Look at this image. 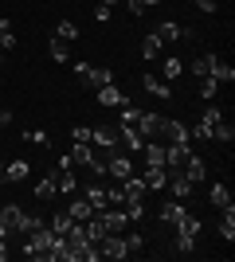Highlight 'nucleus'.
I'll return each mask as SVG.
<instances>
[{
  "instance_id": "obj_11",
  "label": "nucleus",
  "mask_w": 235,
  "mask_h": 262,
  "mask_svg": "<svg viewBox=\"0 0 235 262\" xmlns=\"http://www.w3.org/2000/svg\"><path fill=\"white\" fill-rule=\"evenodd\" d=\"M141 180H145L149 192H165V184H168V168H157V164H149Z\"/></svg>"
},
{
  "instance_id": "obj_36",
  "label": "nucleus",
  "mask_w": 235,
  "mask_h": 262,
  "mask_svg": "<svg viewBox=\"0 0 235 262\" xmlns=\"http://www.w3.org/2000/svg\"><path fill=\"white\" fill-rule=\"evenodd\" d=\"M216 90H220V82H216V78H200V98H204V102H212Z\"/></svg>"
},
{
  "instance_id": "obj_19",
  "label": "nucleus",
  "mask_w": 235,
  "mask_h": 262,
  "mask_svg": "<svg viewBox=\"0 0 235 262\" xmlns=\"http://www.w3.org/2000/svg\"><path fill=\"white\" fill-rule=\"evenodd\" d=\"M153 32L161 35V43H173V39H184V28H180V24H173V20H165V24H157Z\"/></svg>"
},
{
  "instance_id": "obj_30",
  "label": "nucleus",
  "mask_w": 235,
  "mask_h": 262,
  "mask_svg": "<svg viewBox=\"0 0 235 262\" xmlns=\"http://www.w3.org/2000/svg\"><path fill=\"white\" fill-rule=\"evenodd\" d=\"M212 63H216V55H200V59L192 63V75H196V78H208V71H212Z\"/></svg>"
},
{
  "instance_id": "obj_27",
  "label": "nucleus",
  "mask_w": 235,
  "mask_h": 262,
  "mask_svg": "<svg viewBox=\"0 0 235 262\" xmlns=\"http://www.w3.org/2000/svg\"><path fill=\"white\" fill-rule=\"evenodd\" d=\"M157 55H161V35L149 32L145 39H141V59H157Z\"/></svg>"
},
{
  "instance_id": "obj_23",
  "label": "nucleus",
  "mask_w": 235,
  "mask_h": 262,
  "mask_svg": "<svg viewBox=\"0 0 235 262\" xmlns=\"http://www.w3.org/2000/svg\"><path fill=\"white\" fill-rule=\"evenodd\" d=\"M208 78H216L220 86H224V82H235V67H227V63H220V59H216L212 71H208Z\"/></svg>"
},
{
  "instance_id": "obj_20",
  "label": "nucleus",
  "mask_w": 235,
  "mask_h": 262,
  "mask_svg": "<svg viewBox=\"0 0 235 262\" xmlns=\"http://www.w3.org/2000/svg\"><path fill=\"white\" fill-rule=\"evenodd\" d=\"M220 239H227V243L235 239V204L220 211Z\"/></svg>"
},
{
  "instance_id": "obj_12",
  "label": "nucleus",
  "mask_w": 235,
  "mask_h": 262,
  "mask_svg": "<svg viewBox=\"0 0 235 262\" xmlns=\"http://www.w3.org/2000/svg\"><path fill=\"white\" fill-rule=\"evenodd\" d=\"M98 102H102V106H110V110H118V106H125L130 98H125L114 82H106V86H98Z\"/></svg>"
},
{
  "instance_id": "obj_9",
  "label": "nucleus",
  "mask_w": 235,
  "mask_h": 262,
  "mask_svg": "<svg viewBox=\"0 0 235 262\" xmlns=\"http://www.w3.org/2000/svg\"><path fill=\"white\" fill-rule=\"evenodd\" d=\"M165 188L173 192V200H188L192 192H196V184H192L184 172H168V184H165Z\"/></svg>"
},
{
  "instance_id": "obj_31",
  "label": "nucleus",
  "mask_w": 235,
  "mask_h": 262,
  "mask_svg": "<svg viewBox=\"0 0 235 262\" xmlns=\"http://www.w3.org/2000/svg\"><path fill=\"white\" fill-rule=\"evenodd\" d=\"M71 223H75V219H71V215H67V211H55V215H51V223H47V227L55 231V235H63V231H67V227H71Z\"/></svg>"
},
{
  "instance_id": "obj_42",
  "label": "nucleus",
  "mask_w": 235,
  "mask_h": 262,
  "mask_svg": "<svg viewBox=\"0 0 235 262\" xmlns=\"http://www.w3.org/2000/svg\"><path fill=\"white\" fill-rule=\"evenodd\" d=\"M8 121H12V114H8V110H0V129H4Z\"/></svg>"
},
{
  "instance_id": "obj_43",
  "label": "nucleus",
  "mask_w": 235,
  "mask_h": 262,
  "mask_svg": "<svg viewBox=\"0 0 235 262\" xmlns=\"http://www.w3.org/2000/svg\"><path fill=\"white\" fill-rule=\"evenodd\" d=\"M153 4H161V0H149V8H153Z\"/></svg>"
},
{
  "instance_id": "obj_21",
  "label": "nucleus",
  "mask_w": 235,
  "mask_h": 262,
  "mask_svg": "<svg viewBox=\"0 0 235 262\" xmlns=\"http://www.w3.org/2000/svg\"><path fill=\"white\" fill-rule=\"evenodd\" d=\"M82 200H87V204H90L94 211L110 208V200H106V188H102V184H90V188H87V196H82Z\"/></svg>"
},
{
  "instance_id": "obj_14",
  "label": "nucleus",
  "mask_w": 235,
  "mask_h": 262,
  "mask_svg": "<svg viewBox=\"0 0 235 262\" xmlns=\"http://www.w3.org/2000/svg\"><path fill=\"white\" fill-rule=\"evenodd\" d=\"M141 153H145V164L165 168V141H145V145H141Z\"/></svg>"
},
{
  "instance_id": "obj_39",
  "label": "nucleus",
  "mask_w": 235,
  "mask_h": 262,
  "mask_svg": "<svg viewBox=\"0 0 235 262\" xmlns=\"http://www.w3.org/2000/svg\"><path fill=\"white\" fill-rule=\"evenodd\" d=\"M71 137H75V141H87V145H90V129H87V125H71Z\"/></svg>"
},
{
  "instance_id": "obj_35",
  "label": "nucleus",
  "mask_w": 235,
  "mask_h": 262,
  "mask_svg": "<svg viewBox=\"0 0 235 262\" xmlns=\"http://www.w3.org/2000/svg\"><path fill=\"white\" fill-rule=\"evenodd\" d=\"M122 243H125V251H130V254H137V251H141V243H145V239H141L137 231H122Z\"/></svg>"
},
{
  "instance_id": "obj_32",
  "label": "nucleus",
  "mask_w": 235,
  "mask_h": 262,
  "mask_svg": "<svg viewBox=\"0 0 235 262\" xmlns=\"http://www.w3.org/2000/svg\"><path fill=\"white\" fill-rule=\"evenodd\" d=\"M55 35H59V39H63V43H75V39H78V28H75V24H71V20H63V24H59V28H55Z\"/></svg>"
},
{
  "instance_id": "obj_45",
  "label": "nucleus",
  "mask_w": 235,
  "mask_h": 262,
  "mask_svg": "<svg viewBox=\"0 0 235 262\" xmlns=\"http://www.w3.org/2000/svg\"><path fill=\"white\" fill-rule=\"evenodd\" d=\"M0 176H4V161H0Z\"/></svg>"
},
{
  "instance_id": "obj_15",
  "label": "nucleus",
  "mask_w": 235,
  "mask_h": 262,
  "mask_svg": "<svg viewBox=\"0 0 235 262\" xmlns=\"http://www.w3.org/2000/svg\"><path fill=\"white\" fill-rule=\"evenodd\" d=\"M122 192H125V200H145V180H141V176H125L122 180Z\"/></svg>"
},
{
  "instance_id": "obj_16",
  "label": "nucleus",
  "mask_w": 235,
  "mask_h": 262,
  "mask_svg": "<svg viewBox=\"0 0 235 262\" xmlns=\"http://www.w3.org/2000/svg\"><path fill=\"white\" fill-rule=\"evenodd\" d=\"M122 129V145L130 149V153H141V145H145V137L137 133V125H118Z\"/></svg>"
},
{
  "instance_id": "obj_26",
  "label": "nucleus",
  "mask_w": 235,
  "mask_h": 262,
  "mask_svg": "<svg viewBox=\"0 0 235 262\" xmlns=\"http://www.w3.org/2000/svg\"><path fill=\"white\" fill-rule=\"evenodd\" d=\"M55 184H59V192H63V196H75V192H78V180H75V172H71V168H63V172L55 176Z\"/></svg>"
},
{
  "instance_id": "obj_37",
  "label": "nucleus",
  "mask_w": 235,
  "mask_h": 262,
  "mask_svg": "<svg viewBox=\"0 0 235 262\" xmlns=\"http://www.w3.org/2000/svg\"><path fill=\"white\" fill-rule=\"evenodd\" d=\"M24 137H28V141H32V145H51V137H47L44 129H28V133H24Z\"/></svg>"
},
{
  "instance_id": "obj_34",
  "label": "nucleus",
  "mask_w": 235,
  "mask_h": 262,
  "mask_svg": "<svg viewBox=\"0 0 235 262\" xmlns=\"http://www.w3.org/2000/svg\"><path fill=\"white\" fill-rule=\"evenodd\" d=\"M0 47H4V51L16 47V35H12V24L8 20H0Z\"/></svg>"
},
{
  "instance_id": "obj_3",
  "label": "nucleus",
  "mask_w": 235,
  "mask_h": 262,
  "mask_svg": "<svg viewBox=\"0 0 235 262\" xmlns=\"http://www.w3.org/2000/svg\"><path fill=\"white\" fill-rule=\"evenodd\" d=\"M75 75H78V82H82V86H90V90H98V86H106V82H114V71H110V67L75 63Z\"/></svg>"
},
{
  "instance_id": "obj_38",
  "label": "nucleus",
  "mask_w": 235,
  "mask_h": 262,
  "mask_svg": "<svg viewBox=\"0 0 235 262\" xmlns=\"http://www.w3.org/2000/svg\"><path fill=\"white\" fill-rule=\"evenodd\" d=\"M125 8L134 12V16H145V12H149V0H125Z\"/></svg>"
},
{
  "instance_id": "obj_4",
  "label": "nucleus",
  "mask_w": 235,
  "mask_h": 262,
  "mask_svg": "<svg viewBox=\"0 0 235 262\" xmlns=\"http://www.w3.org/2000/svg\"><path fill=\"white\" fill-rule=\"evenodd\" d=\"M90 145L114 153V149H122V129L118 125H98V129H90Z\"/></svg>"
},
{
  "instance_id": "obj_41",
  "label": "nucleus",
  "mask_w": 235,
  "mask_h": 262,
  "mask_svg": "<svg viewBox=\"0 0 235 262\" xmlns=\"http://www.w3.org/2000/svg\"><path fill=\"white\" fill-rule=\"evenodd\" d=\"M200 4V12H216V0H196Z\"/></svg>"
},
{
  "instance_id": "obj_33",
  "label": "nucleus",
  "mask_w": 235,
  "mask_h": 262,
  "mask_svg": "<svg viewBox=\"0 0 235 262\" xmlns=\"http://www.w3.org/2000/svg\"><path fill=\"white\" fill-rule=\"evenodd\" d=\"M180 75H184V59H165V82H173Z\"/></svg>"
},
{
  "instance_id": "obj_1",
  "label": "nucleus",
  "mask_w": 235,
  "mask_h": 262,
  "mask_svg": "<svg viewBox=\"0 0 235 262\" xmlns=\"http://www.w3.org/2000/svg\"><path fill=\"white\" fill-rule=\"evenodd\" d=\"M24 254H28V258L59 262V235H55L51 227H44V223H39L35 231H28V235H24Z\"/></svg>"
},
{
  "instance_id": "obj_10",
  "label": "nucleus",
  "mask_w": 235,
  "mask_h": 262,
  "mask_svg": "<svg viewBox=\"0 0 235 262\" xmlns=\"http://www.w3.org/2000/svg\"><path fill=\"white\" fill-rule=\"evenodd\" d=\"M161 141H165V145L192 141V137H188V125H184V121H165V125H161Z\"/></svg>"
},
{
  "instance_id": "obj_44",
  "label": "nucleus",
  "mask_w": 235,
  "mask_h": 262,
  "mask_svg": "<svg viewBox=\"0 0 235 262\" xmlns=\"http://www.w3.org/2000/svg\"><path fill=\"white\" fill-rule=\"evenodd\" d=\"M0 239H4V223H0Z\"/></svg>"
},
{
  "instance_id": "obj_22",
  "label": "nucleus",
  "mask_w": 235,
  "mask_h": 262,
  "mask_svg": "<svg viewBox=\"0 0 235 262\" xmlns=\"http://www.w3.org/2000/svg\"><path fill=\"white\" fill-rule=\"evenodd\" d=\"M208 200H212V208H231V188L227 184H212V192H208Z\"/></svg>"
},
{
  "instance_id": "obj_17",
  "label": "nucleus",
  "mask_w": 235,
  "mask_h": 262,
  "mask_svg": "<svg viewBox=\"0 0 235 262\" xmlns=\"http://www.w3.org/2000/svg\"><path fill=\"white\" fill-rule=\"evenodd\" d=\"M157 215H161V219H165V223H168V227H173V223H177V219L184 215V200H165Z\"/></svg>"
},
{
  "instance_id": "obj_28",
  "label": "nucleus",
  "mask_w": 235,
  "mask_h": 262,
  "mask_svg": "<svg viewBox=\"0 0 235 262\" xmlns=\"http://www.w3.org/2000/svg\"><path fill=\"white\" fill-rule=\"evenodd\" d=\"M47 51H51V59H55V63H67V59H71L67 43H63L59 35H51V39H47Z\"/></svg>"
},
{
  "instance_id": "obj_29",
  "label": "nucleus",
  "mask_w": 235,
  "mask_h": 262,
  "mask_svg": "<svg viewBox=\"0 0 235 262\" xmlns=\"http://www.w3.org/2000/svg\"><path fill=\"white\" fill-rule=\"evenodd\" d=\"M67 215L78 223V219H90V215H94V208H90L87 200H75V196H71V211H67Z\"/></svg>"
},
{
  "instance_id": "obj_25",
  "label": "nucleus",
  "mask_w": 235,
  "mask_h": 262,
  "mask_svg": "<svg viewBox=\"0 0 235 262\" xmlns=\"http://www.w3.org/2000/svg\"><path fill=\"white\" fill-rule=\"evenodd\" d=\"M32 192H35V200H51V196H55V192H59L55 176H39V184H35Z\"/></svg>"
},
{
  "instance_id": "obj_40",
  "label": "nucleus",
  "mask_w": 235,
  "mask_h": 262,
  "mask_svg": "<svg viewBox=\"0 0 235 262\" xmlns=\"http://www.w3.org/2000/svg\"><path fill=\"white\" fill-rule=\"evenodd\" d=\"M94 20H98V24H110V4H98V8H94Z\"/></svg>"
},
{
  "instance_id": "obj_18",
  "label": "nucleus",
  "mask_w": 235,
  "mask_h": 262,
  "mask_svg": "<svg viewBox=\"0 0 235 262\" xmlns=\"http://www.w3.org/2000/svg\"><path fill=\"white\" fill-rule=\"evenodd\" d=\"M141 86H145L153 98H168V94H173L168 82H165V78H157V75H141Z\"/></svg>"
},
{
  "instance_id": "obj_13",
  "label": "nucleus",
  "mask_w": 235,
  "mask_h": 262,
  "mask_svg": "<svg viewBox=\"0 0 235 262\" xmlns=\"http://www.w3.org/2000/svg\"><path fill=\"white\" fill-rule=\"evenodd\" d=\"M180 172L188 176L192 184H200L204 176H208V164H204V161H200V157H196V153H188V161H184V168H180Z\"/></svg>"
},
{
  "instance_id": "obj_46",
  "label": "nucleus",
  "mask_w": 235,
  "mask_h": 262,
  "mask_svg": "<svg viewBox=\"0 0 235 262\" xmlns=\"http://www.w3.org/2000/svg\"><path fill=\"white\" fill-rule=\"evenodd\" d=\"M102 4H114V0H102Z\"/></svg>"
},
{
  "instance_id": "obj_2",
  "label": "nucleus",
  "mask_w": 235,
  "mask_h": 262,
  "mask_svg": "<svg viewBox=\"0 0 235 262\" xmlns=\"http://www.w3.org/2000/svg\"><path fill=\"white\" fill-rule=\"evenodd\" d=\"M173 227H177V251H180V254H188L192 247H196V235H200V219L184 211V215H180Z\"/></svg>"
},
{
  "instance_id": "obj_7",
  "label": "nucleus",
  "mask_w": 235,
  "mask_h": 262,
  "mask_svg": "<svg viewBox=\"0 0 235 262\" xmlns=\"http://www.w3.org/2000/svg\"><path fill=\"white\" fill-rule=\"evenodd\" d=\"M94 215L106 223V231L110 235H122L125 227H130V219H125V211H118V208H102V211H94Z\"/></svg>"
},
{
  "instance_id": "obj_6",
  "label": "nucleus",
  "mask_w": 235,
  "mask_h": 262,
  "mask_svg": "<svg viewBox=\"0 0 235 262\" xmlns=\"http://www.w3.org/2000/svg\"><path fill=\"white\" fill-rule=\"evenodd\" d=\"M161 125H165V118L161 114H137V133L145 137V141H161Z\"/></svg>"
},
{
  "instance_id": "obj_8",
  "label": "nucleus",
  "mask_w": 235,
  "mask_h": 262,
  "mask_svg": "<svg viewBox=\"0 0 235 262\" xmlns=\"http://www.w3.org/2000/svg\"><path fill=\"white\" fill-rule=\"evenodd\" d=\"M98 254H102V258H110V262H122V258H125L130 251H125L122 235H106V239L98 243Z\"/></svg>"
},
{
  "instance_id": "obj_5",
  "label": "nucleus",
  "mask_w": 235,
  "mask_h": 262,
  "mask_svg": "<svg viewBox=\"0 0 235 262\" xmlns=\"http://www.w3.org/2000/svg\"><path fill=\"white\" fill-rule=\"evenodd\" d=\"M110 161H106V176H114V180H125V176H134V161L122 153V149H114V153H106Z\"/></svg>"
},
{
  "instance_id": "obj_24",
  "label": "nucleus",
  "mask_w": 235,
  "mask_h": 262,
  "mask_svg": "<svg viewBox=\"0 0 235 262\" xmlns=\"http://www.w3.org/2000/svg\"><path fill=\"white\" fill-rule=\"evenodd\" d=\"M28 172H32V168H28V161H12V164H4V176H8L12 184L28 180Z\"/></svg>"
}]
</instances>
